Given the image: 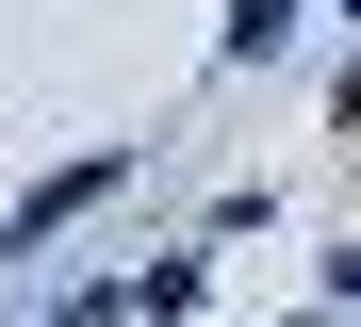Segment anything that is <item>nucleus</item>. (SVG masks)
<instances>
[]
</instances>
